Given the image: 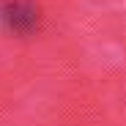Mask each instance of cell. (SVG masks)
I'll list each match as a JSON object with an SVG mask.
<instances>
[{"label": "cell", "instance_id": "cell-1", "mask_svg": "<svg viewBox=\"0 0 126 126\" xmlns=\"http://www.w3.org/2000/svg\"><path fill=\"white\" fill-rule=\"evenodd\" d=\"M3 22L14 33H30L38 25V11L30 3H8L3 8Z\"/></svg>", "mask_w": 126, "mask_h": 126}]
</instances>
